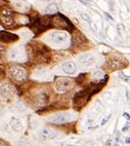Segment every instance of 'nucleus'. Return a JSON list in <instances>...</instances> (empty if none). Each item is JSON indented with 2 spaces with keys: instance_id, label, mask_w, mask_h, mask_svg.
<instances>
[{
  "instance_id": "nucleus-4",
  "label": "nucleus",
  "mask_w": 130,
  "mask_h": 146,
  "mask_svg": "<svg viewBox=\"0 0 130 146\" xmlns=\"http://www.w3.org/2000/svg\"><path fill=\"white\" fill-rule=\"evenodd\" d=\"M52 25L60 29H69L71 28L70 22L62 15H55L52 18Z\"/></svg>"
},
{
  "instance_id": "nucleus-18",
  "label": "nucleus",
  "mask_w": 130,
  "mask_h": 146,
  "mask_svg": "<svg viewBox=\"0 0 130 146\" xmlns=\"http://www.w3.org/2000/svg\"><path fill=\"white\" fill-rule=\"evenodd\" d=\"M84 1H86V2H90L91 0H84Z\"/></svg>"
},
{
  "instance_id": "nucleus-3",
  "label": "nucleus",
  "mask_w": 130,
  "mask_h": 146,
  "mask_svg": "<svg viewBox=\"0 0 130 146\" xmlns=\"http://www.w3.org/2000/svg\"><path fill=\"white\" fill-rule=\"evenodd\" d=\"M72 86H73L72 79L66 78V77H60L55 81V88H56L57 92H60V93H65V92L69 91Z\"/></svg>"
},
{
  "instance_id": "nucleus-5",
  "label": "nucleus",
  "mask_w": 130,
  "mask_h": 146,
  "mask_svg": "<svg viewBox=\"0 0 130 146\" xmlns=\"http://www.w3.org/2000/svg\"><path fill=\"white\" fill-rule=\"evenodd\" d=\"M40 138L43 140H52V139L56 138V136L58 135L57 132L53 128L50 127H44L40 131Z\"/></svg>"
},
{
  "instance_id": "nucleus-8",
  "label": "nucleus",
  "mask_w": 130,
  "mask_h": 146,
  "mask_svg": "<svg viewBox=\"0 0 130 146\" xmlns=\"http://www.w3.org/2000/svg\"><path fill=\"white\" fill-rule=\"evenodd\" d=\"M93 63H94V59L91 55L83 56V57L80 59L81 67H83V68H90Z\"/></svg>"
},
{
  "instance_id": "nucleus-9",
  "label": "nucleus",
  "mask_w": 130,
  "mask_h": 146,
  "mask_svg": "<svg viewBox=\"0 0 130 146\" xmlns=\"http://www.w3.org/2000/svg\"><path fill=\"white\" fill-rule=\"evenodd\" d=\"M18 39V36L14 35V34L8 33L5 31H0V40L1 41H5V42H9V41H13V40Z\"/></svg>"
},
{
  "instance_id": "nucleus-17",
  "label": "nucleus",
  "mask_w": 130,
  "mask_h": 146,
  "mask_svg": "<svg viewBox=\"0 0 130 146\" xmlns=\"http://www.w3.org/2000/svg\"><path fill=\"white\" fill-rule=\"evenodd\" d=\"M0 146H8V144L6 143L5 141H3L0 139Z\"/></svg>"
},
{
  "instance_id": "nucleus-12",
  "label": "nucleus",
  "mask_w": 130,
  "mask_h": 146,
  "mask_svg": "<svg viewBox=\"0 0 130 146\" xmlns=\"http://www.w3.org/2000/svg\"><path fill=\"white\" fill-rule=\"evenodd\" d=\"M13 88L9 84H5L4 86H2V89H1V94H2L3 97H5V98H8V97H11V95H13Z\"/></svg>"
},
{
  "instance_id": "nucleus-1",
  "label": "nucleus",
  "mask_w": 130,
  "mask_h": 146,
  "mask_svg": "<svg viewBox=\"0 0 130 146\" xmlns=\"http://www.w3.org/2000/svg\"><path fill=\"white\" fill-rule=\"evenodd\" d=\"M8 75L11 79L18 82H23L28 77V72L26 68H24L21 65H12L8 69Z\"/></svg>"
},
{
  "instance_id": "nucleus-10",
  "label": "nucleus",
  "mask_w": 130,
  "mask_h": 146,
  "mask_svg": "<svg viewBox=\"0 0 130 146\" xmlns=\"http://www.w3.org/2000/svg\"><path fill=\"white\" fill-rule=\"evenodd\" d=\"M62 70L67 74H73L76 71V65L74 62H66L62 65Z\"/></svg>"
},
{
  "instance_id": "nucleus-15",
  "label": "nucleus",
  "mask_w": 130,
  "mask_h": 146,
  "mask_svg": "<svg viewBox=\"0 0 130 146\" xmlns=\"http://www.w3.org/2000/svg\"><path fill=\"white\" fill-rule=\"evenodd\" d=\"M4 54H5V48H4V46L0 45V58L3 57V56H4Z\"/></svg>"
},
{
  "instance_id": "nucleus-2",
  "label": "nucleus",
  "mask_w": 130,
  "mask_h": 146,
  "mask_svg": "<svg viewBox=\"0 0 130 146\" xmlns=\"http://www.w3.org/2000/svg\"><path fill=\"white\" fill-rule=\"evenodd\" d=\"M0 23L4 27H11L14 24V15L11 9L4 7L0 11Z\"/></svg>"
},
{
  "instance_id": "nucleus-6",
  "label": "nucleus",
  "mask_w": 130,
  "mask_h": 146,
  "mask_svg": "<svg viewBox=\"0 0 130 146\" xmlns=\"http://www.w3.org/2000/svg\"><path fill=\"white\" fill-rule=\"evenodd\" d=\"M49 37L51 38L52 42L57 43V44H62V43L66 42L67 39H68V35H67L65 32H60V31L52 32L49 35Z\"/></svg>"
},
{
  "instance_id": "nucleus-13",
  "label": "nucleus",
  "mask_w": 130,
  "mask_h": 146,
  "mask_svg": "<svg viewBox=\"0 0 130 146\" xmlns=\"http://www.w3.org/2000/svg\"><path fill=\"white\" fill-rule=\"evenodd\" d=\"M46 13H49V15H53V13H57V5L55 3H50L48 4V6L46 7Z\"/></svg>"
},
{
  "instance_id": "nucleus-19",
  "label": "nucleus",
  "mask_w": 130,
  "mask_h": 146,
  "mask_svg": "<svg viewBox=\"0 0 130 146\" xmlns=\"http://www.w3.org/2000/svg\"><path fill=\"white\" fill-rule=\"evenodd\" d=\"M0 115H1V110H0Z\"/></svg>"
},
{
  "instance_id": "nucleus-14",
  "label": "nucleus",
  "mask_w": 130,
  "mask_h": 146,
  "mask_svg": "<svg viewBox=\"0 0 130 146\" xmlns=\"http://www.w3.org/2000/svg\"><path fill=\"white\" fill-rule=\"evenodd\" d=\"M11 127H12L16 131L23 130V125H22V123H20V120H18V119H13L12 121H11Z\"/></svg>"
},
{
  "instance_id": "nucleus-16",
  "label": "nucleus",
  "mask_w": 130,
  "mask_h": 146,
  "mask_svg": "<svg viewBox=\"0 0 130 146\" xmlns=\"http://www.w3.org/2000/svg\"><path fill=\"white\" fill-rule=\"evenodd\" d=\"M110 118H111V114H110V115H108L107 117H106V118H104V120H102V125H106V123H108V120H109V119H110Z\"/></svg>"
},
{
  "instance_id": "nucleus-7",
  "label": "nucleus",
  "mask_w": 130,
  "mask_h": 146,
  "mask_svg": "<svg viewBox=\"0 0 130 146\" xmlns=\"http://www.w3.org/2000/svg\"><path fill=\"white\" fill-rule=\"evenodd\" d=\"M73 115L70 113H57V114L53 115L51 117V120L53 123H64L67 121H70L71 119H73Z\"/></svg>"
},
{
  "instance_id": "nucleus-11",
  "label": "nucleus",
  "mask_w": 130,
  "mask_h": 146,
  "mask_svg": "<svg viewBox=\"0 0 130 146\" xmlns=\"http://www.w3.org/2000/svg\"><path fill=\"white\" fill-rule=\"evenodd\" d=\"M22 55H24V52L20 47H14L9 52V58L11 60H20Z\"/></svg>"
}]
</instances>
